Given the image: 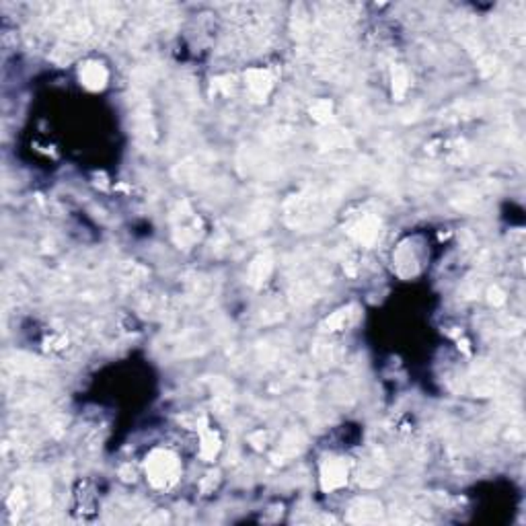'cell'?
Masks as SVG:
<instances>
[{"instance_id": "6da1fadb", "label": "cell", "mask_w": 526, "mask_h": 526, "mask_svg": "<svg viewBox=\"0 0 526 526\" xmlns=\"http://www.w3.org/2000/svg\"><path fill=\"white\" fill-rule=\"evenodd\" d=\"M181 473V463L177 459V454H173L171 450L164 448H157L148 454L146 459V475L148 481L159 489H167L171 487Z\"/></svg>"}, {"instance_id": "7a4b0ae2", "label": "cell", "mask_w": 526, "mask_h": 526, "mask_svg": "<svg viewBox=\"0 0 526 526\" xmlns=\"http://www.w3.org/2000/svg\"><path fill=\"white\" fill-rule=\"evenodd\" d=\"M347 481V466L340 459H327L321 466V486L325 491H333L345 486Z\"/></svg>"}, {"instance_id": "3957f363", "label": "cell", "mask_w": 526, "mask_h": 526, "mask_svg": "<svg viewBox=\"0 0 526 526\" xmlns=\"http://www.w3.org/2000/svg\"><path fill=\"white\" fill-rule=\"evenodd\" d=\"M245 79H247V86H249L251 95L257 97V99H265V97L269 95V91H272V86H274L272 74H269L267 70H263V68H253V70H249Z\"/></svg>"}, {"instance_id": "277c9868", "label": "cell", "mask_w": 526, "mask_h": 526, "mask_svg": "<svg viewBox=\"0 0 526 526\" xmlns=\"http://www.w3.org/2000/svg\"><path fill=\"white\" fill-rule=\"evenodd\" d=\"M81 82L89 91H101L107 84V70L101 62H86L81 68Z\"/></svg>"}, {"instance_id": "5b68a950", "label": "cell", "mask_w": 526, "mask_h": 526, "mask_svg": "<svg viewBox=\"0 0 526 526\" xmlns=\"http://www.w3.org/2000/svg\"><path fill=\"white\" fill-rule=\"evenodd\" d=\"M383 516V506L374 500H358L352 510H349V518L354 522H376Z\"/></svg>"}, {"instance_id": "8992f818", "label": "cell", "mask_w": 526, "mask_h": 526, "mask_svg": "<svg viewBox=\"0 0 526 526\" xmlns=\"http://www.w3.org/2000/svg\"><path fill=\"white\" fill-rule=\"evenodd\" d=\"M379 228H381V223H379L374 216H364L362 220H358V223L352 226L349 235H352L358 243L372 245L376 241V237H379Z\"/></svg>"}, {"instance_id": "52a82bcc", "label": "cell", "mask_w": 526, "mask_h": 526, "mask_svg": "<svg viewBox=\"0 0 526 526\" xmlns=\"http://www.w3.org/2000/svg\"><path fill=\"white\" fill-rule=\"evenodd\" d=\"M272 269H274V259H272V255H269V253L257 255V257L253 259V263H251V267H249V284L255 286V288L263 286V284L267 282V278L272 276Z\"/></svg>"}, {"instance_id": "ba28073f", "label": "cell", "mask_w": 526, "mask_h": 526, "mask_svg": "<svg viewBox=\"0 0 526 526\" xmlns=\"http://www.w3.org/2000/svg\"><path fill=\"white\" fill-rule=\"evenodd\" d=\"M354 321H356V306H347V308H342V310L333 313L325 321V327H327V331H337V329L349 327Z\"/></svg>"}, {"instance_id": "9c48e42d", "label": "cell", "mask_w": 526, "mask_h": 526, "mask_svg": "<svg viewBox=\"0 0 526 526\" xmlns=\"http://www.w3.org/2000/svg\"><path fill=\"white\" fill-rule=\"evenodd\" d=\"M220 450V438L218 434H214L212 430H206L202 436V446H200V452L206 461H214V457L218 454Z\"/></svg>"}, {"instance_id": "30bf717a", "label": "cell", "mask_w": 526, "mask_h": 526, "mask_svg": "<svg viewBox=\"0 0 526 526\" xmlns=\"http://www.w3.org/2000/svg\"><path fill=\"white\" fill-rule=\"evenodd\" d=\"M407 86H409V77H407L405 68L395 66L393 68V93H395V97H403Z\"/></svg>"}, {"instance_id": "8fae6325", "label": "cell", "mask_w": 526, "mask_h": 526, "mask_svg": "<svg viewBox=\"0 0 526 526\" xmlns=\"http://www.w3.org/2000/svg\"><path fill=\"white\" fill-rule=\"evenodd\" d=\"M331 111H333V105H331V101H317L315 105H313V109H310L313 118L321 123H327L329 120H331Z\"/></svg>"}, {"instance_id": "7c38bea8", "label": "cell", "mask_w": 526, "mask_h": 526, "mask_svg": "<svg viewBox=\"0 0 526 526\" xmlns=\"http://www.w3.org/2000/svg\"><path fill=\"white\" fill-rule=\"evenodd\" d=\"M489 303L493 304V306H500V304L506 303V296H504V292L498 288V286H493V288H489Z\"/></svg>"}]
</instances>
